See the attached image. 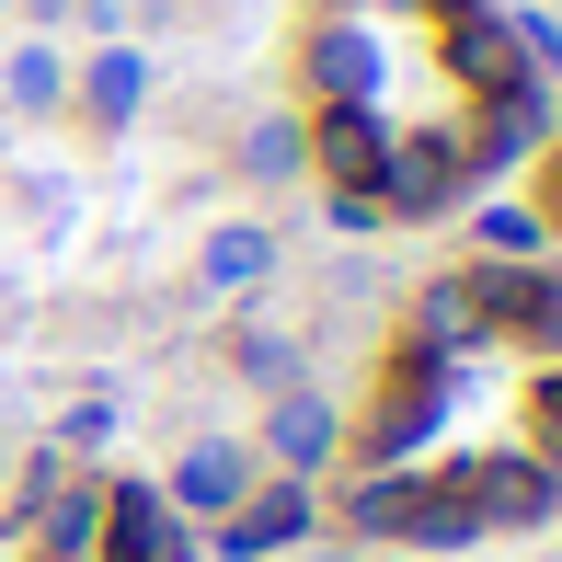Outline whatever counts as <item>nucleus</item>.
Segmentation results:
<instances>
[{
  "instance_id": "1",
  "label": "nucleus",
  "mask_w": 562,
  "mask_h": 562,
  "mask_svg": "<svg viewBox=\"0 0 562 562\" xmlns=\"http://www.w3.org/2000/svg\"><path fill=\"white\" fill-rule=\"evenodd\" d=\"M471 138L459 126H425V138H391V161H379V184H368V207H391V218H437L459 184H471Z\"/></svg>"
},
{
  "instance_id": "2",
  "label": "nucleus",
  "mask_w": 562,
  "mask_h": 562,
  "mask_svg": "<svg viewBox=\"0 0 562 562\" xmlns=\"http://www.w3.org/2000/svg\"><path fill=\"white\" fill-rule=\"evenodd\" d=\"M92 562H195L184 517L161 505V482H104V517H92Z\"/></svg>"
},
{
  "instance_id": "3",
  "label": "nucleus",
  "mask_w": 562,
  "mask_h": 562,
  "mask_svg": "<svg viewBox=\"0 0 562 562\" xmlns=\"http://www.w3.org/2000/svg\"><path fill=\"white\" fill-rule=\"evenodd\" d=\"M322 528V505H311V482H265V494H241L218 517V562H265V551H299Z\"/></svg>"
},
{
  "instance_id": "4",
  "label": "nucleus",
  "mask_w": 562,
  "mask_h": 562,
  "mask_svg": "<svg viewBox=\"0 0 562 562\" xmlns=\"http://www.w3.org/2000/svg\"><path fill=\"white\" fill-rule=\"evenodd\" d=\"M379 58H391V46H379L356 12H322V23H311V81H322V104H379Z\"/></svg>"
},
{
  "instance_id": "5",
  "label": "nucleus",
  "mask_w": 562,
  "mask_h": 562,
  "mask_svg": "<svg viewBox=\"0 0 562 562\" xmlns=\"http://www.w3.org/2000/svg\"><path fill=\"white\" fill-rule=\"evenodd\" d=\"M391 138H402V126H379V104H322V126H311V161L334 172L345 195H368V184H379V161H391Z\"/></svg>"
},
{
  "instance_id": "6",
  "label": "nucleus",
  "mask_w": 562,
  "mask_h": 562,
  "mask_svg": "<svg viewBox=\"0 0 562 562\" xmlns=\"http://www.w3.org/2000/svg\"><path fill=\"white\" fill-rule=\"evenodd\" d=\"M334 448H345L334 402H322V391H299V379H288V391H276V414H265V459H276L288 482H311V471H322Z\"/></svg>"
},
{
  "instance_id": "7",
  "label": "nucleus",
  "mask_w": 562,
  "mask_h": 562,
  "mask_svg": "<svg viewBox=\"0 0 562 562\" xmlns=\"http://www.w3.org/2000/svg\"><path fill=\"white\" fill-rule=\"evenodd\" d=\"M241 494H252V459L229 448V437H195L184 459H172V482H161V505H172V517H229Z\"/></svg>"
},
{
  "instance_id": "8",
  "label": "nucleus",
  "mask_w": 562,
  "mask_h": 562,
  "mask_svg": "<svg viewBox=\"0 0 562 562\" xmlns=\"http://www.w3.org/2000/svg\"><path fill=\"white\" fill-rule=\"evenodd\" d=\"M69 92H81L92 126H126V115L149 104V58H138V46H104V58H81V81H69Z\"/></svg>"
},
{
  "instance_id": "9",
  "label": "nucleus",
  "mask_w": 562,
  "mask_h": 562,
  "mask_svg": "<svg viewBox=\"0 0 562 562\" xmlns=\"http://www.w3.org/2000/svg\"><path fill=\"white\" fill-rule=\"evenodd\" d=\"M195 276H207L218 299H241V288H265V276H276V241H265L252 218H229V229H207V252H195Z\"/></svg>"
},
{
  "instance_id": "10",
  "label": "nucleus",
  "mask_w": 562,
  "mask_h": 562,
  "mask_svg": "<svg viewBox=\"0 0 562 562\" xmlns=\"http://www.w3.org/2000/svg\"><path fill=\"white\" fill-rule=\"evenodd\" d=\"M459 81L471 92H517L528 69H517V35L505 23H459Z\"/></svg>"
},
{
  "instance_id": "11",
  "label": "nucleus",
  "mask_w": 562,
  "mask_h": 562,
  "mask_svg": "<svg viewBox=\"0 0 562 562\" xmlns=\"http://www.w3.org/2000/svg\"><path fill=\"white\" fill-rule=\"evenodd\" d=\"M0 92H12L23 115H58V104H69V58H58V46H12V69H0Z\"/></svg>"
},
{
  "instance_id": "12",
  "label": "nucleus",
  "mask_w": 562,
  "mask_h": 562,
  "mask_svg": "<svg viewBox=\"0 0 562 562\" xmlns=\"http://www.w3.org/2000/svg\"><path fill=\"white\" fill-rule=\"evenodd\" d=\"M505 345H540L551 368H562V265L528 276V311H517V334H505Z\"/></svg>"
},
{
  "instance_id": "13",
  "label": "nucleus",
  "mask_w": 562,
  "mask_h": 562,
  "mask_svg": "<svg viewBox=\"0 0 562 562\" xmlns=\"http://www.w3.org/2000/svg\"><path fill=\"white\" fill-rule=\"evenodd\" d=\"M299 161H311V138H299L288 115H265V126H252V138H241V172H252V184H288Z\"/></svg>"
},
{
  "instance_id": "14",
  "label": "nucleus",
  "mask_w": 562,
  "mask_h": 562,
  "mask_svg": "<svg viewBox=\"0 0 562 562\" xmlns=\"http://www.w3.org/2000/svg\"><path fill=\"white\" fill-rule=\"evenodd\" d=\"M229 368L265 379V391H288V379H299V345H288V334H265V322H241V334H229Z\"/></svg>"
},
{
  "instance_id": "15",
  "label": "nucleus",
  "mask_w": 562,
  "mask_h": 562,
  "mask_svg": "<svg viewBox=\"0 0 562 562\" xmlns=\"http://www.w3.org/2000/svg\"><path fill=\"white\" fill-rule=\"evenodd\" d=\"M482 252H494V265H540V218L528 207H482Z\"/></svg>"
},
{
  "instance_id": "16",
  "label": "nucleus",
  "mask_w": 562,
  "mask_h": 562,
  "mask_svg": "<svg viewBox=\"0 0 562 562\" xmlns=\"http://www.w3.org/2000/svg\"><path fill=\"white\" fill-rule=\"evenodd\" d=\"M58 437H69V448H104V437H115V402H69Z\"/></svg>"
},
{
  "instance_id": "17",
  "label": "nucleus",
  "mask_w": 562,
  "mask_h": 562,
  "mask_svg": "<svg viewBox=\"0 0 562 562\" xmlns=\"http://www.w3.org/2000/svg\"><path fill=\"white\" fill-rule=\"evenodd\" d=\"M517 58H528V81H540V69H562V23H517Z\"/></svg>"
},
{
  "instance_id": "18",
  "label": "nucleus",
  "mask_w": 562,
  "mask_h": 562,
  "mask_svg": "<svg viewBox=\"0 0 562 562\" xmlns=\"http://www.w3.org/2000/svg\"><path fill=\"white\" fill-rule=\"evenodd\" d=\"M540 459L562 471V368H551V391H540Z\"/></svg>"
},
{
  "instance_id": "19",
  "label": "nucleus",
  "mask_w": 562,
  "mask_h": 562,
  "mask_svg": "<svg viewBox=\"0 0 562 562\" xmlns=\"http://www.w3.org/2000/svg\"><path fill=\"white\" fill-rule=\"evenodd\" d=\"M46 562H92V551H46Z\"/></svg>"
},
{
  "instance_id": "20",
  "label": "nucleus",
  "mask_w": 562,
  "mask_h": 562,
  "mask_svg": "<svg viewBox=\"0 0 562 562\" xmlns=\"http://www.w3.org/2000/svg\"><path fill=\"white\" fill-rule=\"evenodd\" d=\"M471 12H482V0H471Z\"/></svg>"
}]
</instances>
